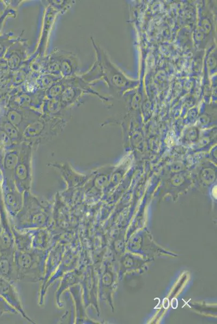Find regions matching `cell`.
Returning <instances> with one entry per match:
<instances>
[{
    "instance_id": "1",
    "label": "cell",
    "mask_w": 217,
    "mask_h": 324,
    "mask_svg": "<svg viewBox=\"0 0 217 324\" xmlns=\"http://www.w3.org/2000/svg\"><path fill=\"white\" fill-rule=\"evenodd\" d=\"M53 243L49 249L40 250L32 249L30 251H14L18 281L26 283H37L45 277L46 264Z\"/></svg>"
},
{
    "instance_id": "5",
    "label": "cell",
    "mask_w": 217,
    "mask_h": 324,
    "mask_svg": "<svg viewBox=\"0 0 217 324\" xmlns=\"http://www.w3.org/2000/svg\"><path fill=\"white\" fill-rule=\"evenodd\" d=\"M82 276V271L79 269H75L70 271L63 276L59 288L57 293H56V301H57L58 306L60 308L63 307L62 304L60 302L61 295H62L66 289L71 288L81 282Z\"/></svg>"
},
{
    "instance_id": "8",
    "label": "cell",
    "mask_w": 217,
    "mask_h": 324,
    "mask_svg": "<svg viewBox=\"0 0 217 324\" xmlns=\"http://www.w3.org/2000/svg\"><path fill=\"white\" fill-rule=\"evenodd\" d=\"M18 314L15 308L12 307L5 299L0 295V316L4 314Z\"/></svg>"
},
{
    "instance_id": "9",
    "label": "cell",
    "mask_w": 217,
    "mask_h": 324,
    "mask_svg": "<svg viewBox=\"0 0 217 324\" xmlns=\"http://www.w3.org/2000/svg\"><path fill=\"white\" fill-rule=\"evenodd\" d=\"M1 227H0V231H1Z\"/></svg>"
},
{
    "instance_id": "7",
    "label": "cell",
    "mask_w": 217,
    "mask_h": 324,
    "mask_svg": "<svg viewBox=\"0 0 217 324\" xmlns=\"http://www.w3.org/2000/svg\"><path fill=\"white\" fill-rule=\"evenodd\" d=\"M71 293H72L76 303L77 324H87V315L85 312V309L82 306V288L79 285H75L70 288Z\"/></svg>"
},
{
    "instance_id": "2",
    "label": "cell",
    "mask_w": 217,
    "mask_h": 324,
    "mask_svg": "<svg viewBox=\"0 0 217 324\" xmlns=\"http://www.w3.org/2000/svg\"><path fill=\"white\" fill-rule=\"evenodd\" d=\"M0 295L16 309L18 314L24 318L28 322L32 324L36 323L28 316L24 309L14 283L0 276Z\"/></svg>"
},
{
    "instance_id": "3",
    "label": "cell",
    "mask_w": 217,
    "mask_h": 324,
    "mask_svg": "<svg viewBox=\"0 0 217 324\" xmlns=\"http://www.w3.org/2000/svg\"><path fill=\"white\" fill-rule=\"evenodd\" d=\"M14 251L1 253L0 256V276L15 283L17 280Z\"/></svg>"
},
{
    "instance_id": "10",
    "label": "cell",
    "mask_w": 217,
    "mask_h": 324,
    "mask_svg": "<svg viewBox=\"0 0 217 324\" xmlns=\"http://www.w3.org/2000/svg\"><path fill=\"white\" fill-rule=\"evenodd\" d=\"M0 256H1V252H0Z\"/></svg>"
},
{
    "instance_id": "6",
    "label": "cell",
    "mask_w": 217,
    "mask_h": 324,
    "mask_svg": "<svg viewBox=\"0 0 217 324\" xmlns=\"http://www.w3.org/2000/svg\"><path fill=\"white\" fill-rule=\"evenodd\" d=\"M12 231L16 250L27 252L32 249L31 236L29 232L17 230L14 227H13Z\"/></svg>"
},
{
    "instance_id": "4",
    "label": "cell",
    "mask_w": 217,
    "mask_h": 324,
    "mask_svg": "<svg viewBox=\"0 0 217 324\" xmlns=\"http://www.w3.org/2000/svg\"><path fill=\"white\" fill-rule=\"evenodd\" d=\"M31 233L32 249L45 250L49 248L53 242V236L46 228H32L27 229Z\"/></svg>"
}]
</instances>
